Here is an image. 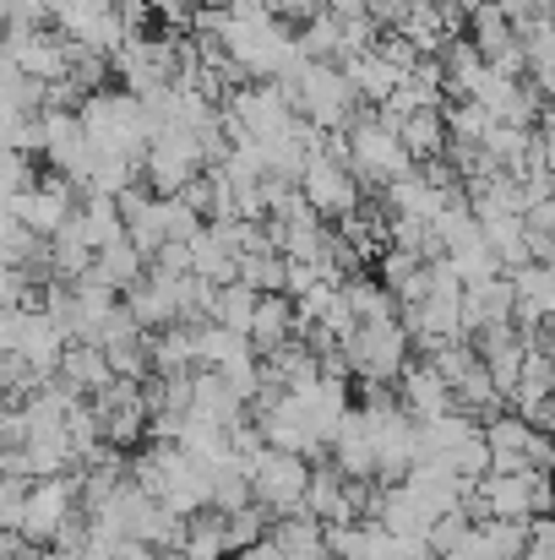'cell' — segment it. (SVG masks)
Masks as SVG:
<instances>
[{
  "label": "cell",
  "mask_w": 555,
  "mask_h": 560,
  "mask_svg": "<svg viewBox=\"0 0 555 560\" xmlns=\"http://www.w3.org/2000/svg\"><path fill=\"white\" fill-rule=\"evenodd\" d=\"M322 11L338 16V22H349V16H366V0H322Z\"/></svg>",
  "instance_id": "836d02e7"
},
{
  "label": "cell",
  "mask_w": 555,
  "mask_h": 560,
  "mask_svg": "<svg viewBox=\"0 0 555 560\" xmlns=\"http://www.w3.org/2000/svg\"><path fill=\"white\" fill-rule=\"evenodd\" d=\"M344 137H349V175H355L366 190H386L392 180L414 175V159L397 148V131L381 126L370 109L355 115V126H349Z\"/></svg>",
  "instance_id": "6da1fadb"
},
{
  "label": "cell",
  "mask_w": 555,
  "mask_h": 560,
  "mask_svg": "<svg viewBox=\"0 0 555 560\" xmlns=\"http://www.w3.org/2000/svg\"><path fill=\"white\" fill-rule=\"evenodd\" d=\"M474 534H479V545H485V556L490 560H518L523 556V534H529V523H496V517H490V523H479Z\"/></svg>",
  "instance_id": "4316f807"
},
{
  "label": "cell",
  "mask_w": 555,
  "mask_h": 560,
  "mask_svg": "<svg viewBox=\"0 0 555 560\" xmlns=\"http://www.w3.org/2000/svg\"><path fill=\"white\" fill-rule=\"evenodd\" d=\"M338 294H344V305H349L355 327H360V322H397V300H392V294H386L370 272H355Z\"/></svg>",
  "instance_id": "d6986e66"
},
{
  "label": "cell",
  "mask_w": 555,
  "mask_h": 560,
  "mask_svg": "<svg viewBox=\"0 0 555 560\" xmlns=\"http://www.w3.org/2000/svg\"><path fill=\"white\" fill-rule=\"evenodd\" d=\"M190 175H201V137L181 126H159L142 148V186L153 196H181Z\"/></svg>",
  "instance_id": "5b68a950"
},
{
  "label": "cell",
  "mask_w": 555,
  "mask_h": 560,
  "mask_svg": "<svg viewBox=\"0 0 555 560\" xmlns=\"http://www.w3.org/2000/svg\"><path fill=\"white\" fill-rule=\"evenodd\" d=\"M218 109H223L251 142H273V137H284V131L294 126V109H289V98H284L278 82H245V88H229Z\"/></svg>",
  "instance_id": "52a82bcc"
},
{
  "label": "cell",
  "mask_w": 555,
  "mask_h": 560,
  "mask_svg": "<svg viewBox=\"0 0 555 560\" xmlns=\"http://www.w3.org/2000/svg\"><path fill=\"white\" fill-rule=\"evenodd\" d=\"M555 392V354H545V349H529L523 354V371H518V386H512V408L518 402H534V397H551Z\"/></svg>",
  "instance_id": "603a6c76"
},
{
  "label": "cell",
  "mask_w": 555,
  "mask_h": 560,
  "mask_svg": "<svg viewBox=\"0 0 555 560\" xmlns=\"http://www.w3.org/2000/svg\"><path fill=\"white\" fill-rule=\"evenodd\" d=\"M181 560H229L223 550V517L218 512H196V517H185L181 528Z\"/></svg>",
  "instance_id": "7402d4cb"
},
{
  "label": "cell",
  "mask_w": 555,
  "mask_h": 560,
  "mask_svg": "<svg viewBox=\"0 0 555 560\" xmlns=\"http://www.w3.org/2000/svg\"><path fill=\"white\" fill-rule=\"evenodd\" d=\"M305 479H311V463H305V457H294V452H273V446H262V452H256V463H251V474H245L251 501H256L273 523L300 517Z\"/></svg>",
  "instance_id": "3957f363"
},
{
  "label": "cell",
  "mask_w": 555,
  "mask_h": 560,
  "mask_svg": "<svg viewBox=\"0 0 555 560\" xmlns=\"http://www.w3.org/2000/svg\"><path fill=\"white\" fill-rule=\"evenodd\" d=\"M148 218H153L159 240H190V234L201 229V218L185 207L181 196H153V201H148Z\"/></svg>",
  "instance_id": "d4e9b609"
},
{
  "label": "cell",
  "mask_w": 555,
  "mask_h": 560,
  "mask_svg": "<svg viewBox=\"0 0 555 560\" xmlns=\"http://www.w3.org/2000/svg\"><path fill=\"white\" fill-rule=\"evenodd\" d=\"M267 5H273V16H278V22H294V27H300V22H311V16L322 11V0H267Z\"/></svg>",
  "instance_id": "4dcf8cb0"
},
{
  "label": "cell",
  "mask_w": 555,
  "mask_h": 560,
  "mask_svg": "<svg viewBox=\"0 0 555 560\" xmlns=\"http://www.w3.org/2000/svg\"><path fill=\"white\" fill-rule=\"evenodd\" d=\"M534 479H540V474H485V479H479L485 512H490L496 523H529V517H534Z\"/></svg>",
  "instance_id": "8fae6325"
},
{
  "label": "cell",
  "mask_w": 555,
  "mask_h": 560,
  "mask_svg": "<svg viewBox=\"0 0 555 560\" xmlns=\"http://www.w3.org/2000/svg\"><path fill=\"white\" fill-rule=\"evenodd\" d=\"M392 131H397V148H403L414 164H430V159H441V148H447L441 109H414V115H403Z\"/></svg>",
  "instance_id": "2e32d148"
},
{
  "label": "cell",
  "mask_w": 555,
  "mask_h": 560,
  "mask_svg": "<svg viewBox=\"0 0 555 560\" xmlns=\"http://www.w3.org/2000/svg\"><path fill=\"white\" fill-rule=\"evenodd\" d=\"M479 441L490 452V474H551V435L529 430L507 408L479 424Z\"/></svg>",
  "instance_id": "277c9868"
},
{
  "label": "cell",
  "mask_w": 555,
  "mask_h": 560,
  "mask_svg": "<svg viewBox=\"0 0 555 560\" xmlns=\"http://www.w3.org/2000/svg\"><path fill=\"white\" fill-rule=\"evenodd\" d=\"M392 386H397V397H392V402H397L414 424H419V419H441V413H452V386L430 371L425 360H408L403 375H397Z\"/></svg>",
  "instance_id": "9c48e42d"
},
{
  "label": "cell",
  "mask_w": 555,
  "mask_h": 560,
  "mask_svg": "<svg viewBox=\"0 0 555 560\" xmlns=\"http://www.w3.org/2000/svg\"><path fill=\"white\" fill-rule=\"evenodd\" d=\"M322 278H316V267L311 261H284V300H300V294H311Z\"/></svg>",
  "instance_id": "f546056e"
},
{
  "label": "cell",
  "mask_w": 555,
  "mask_h": 560,
  "mask_svg": "<svg viewBox=\"0 0 555 560\" xmlns=\"http://www.w3.org/2000/svg\"><path fill=\"white\" fill-rule=\"evenodd\" d=\"M77 474H55V479H33L27 485V501H22V545L33 550H49L55 534L77 517Z\"/></svg>",
  "instance_id": "8992f818"
},
{
  "label": "cell",
  "mask_w": 555,
  "mask_h": 560,
  "mask_svg": "<svg viewBox=\"0 0 555 560\" xmlns=\"http://www.w3.org/2000/svg\"><path fill=\"white\" fill-rule=\"evenodd\" d=\"M267 539H273L278 560H327V550H322V528H316L311 517H284V523L267 528Z\"/></svg>",
  "instance_id": "44dd1931"
},
{
  "label": "cell",
  "mask_w": 555,
  "mask_h": 560,
  "mask_svg": "<svg viewBox=\"0 0 555 560\" xmlns=\"http://www.w3.org/2000/svg\"><path fill=\"white\" fill-rule=\"evenodd\" d=\"M447 468H452V479H463V485H479L485 474H490V452H485V441H479V430L447 457Z\"/></svg>",
  "instance_id": "83f0119b"
},
{
  "label": "cell",
  "mask_w": 555,
  "mask_h": 560,
  "mask_svg": "<svg viewBox=\"0 0 555 560\" xmlns=\"http://www.w3.org/2000/svg\"><path fill=\"white\" fill-rule=\"evenodd\" d=\"M256 300H262V294H251L245 283H223V289L212 294V316H207V322H218V327H229V332H240V338H245Z\"/></svg>",
  "instance_id": "cb8c5ba5"
},
{
  "label": "cell",
  "mask_w": 555,
  "mask_h": 560,
  "mask_svg": "<svg viewBox=\"0 0 555 560\" xmlns=\"http://www.w3.org/2000/svg\"><path fill=\"white\" fill-rule=\"evenodd\" d=\"M441 560H490V556H485V545H479V534L469 528V534H463V539H458V545H452V550H447V556H441Z\"/></svg>",
  "instance_id": "d6a6232c"
},
{
  "label": "cell",
  "mask_w": 555,
  "mask_h": 560,
  "mask_svg": "<svg viewBox=\"0 0 555 560\" xmlns=\"http://www.w3.org/2000/svg\"><path fill=\"white\" fill-rule=\"evenodd\" d=\"M251 354V343L240 338V332H229V327H218V322H201L196 327V371H229L234 360H245Z\"/></svg>",
  "instance_id": "ffe728a7"
},
{
  "label": "cell",
  "mask_w": 555,
  "mask_h": 560,
  "mask_svg": "<svg viewBox=\"0 0 555 560\" xmlns=\"http://www.w3.org/2000/svg\"><path fill=\"white\" fill-rule=\"evenodd\" d=\"M148 267L164 272V278H190V250H185V240H164V245L153 250Z\"/></svg>",
  "instance_id": "f1b7e54d"
},
{
  "label": "cell",
  "mask_w": 555,
  "mask_h": 560,
  "mask_svg": "<svg viewBox=\"0 0 555 560\" xmlns=\"http://www.w3.org/2000/svg\"><path fill=\"white\" fill-rule=\"evenodd\" d=\"M300 517H311L316 528L360 523V517H355V506H349V490H344V479H338L327 463H311V479H305V495H300Z\"/></svg>",
  "instance_id": "30bf717a"
},
{
  "label": "cell",
  "mask_w": 555,
  "mask_h": 560,
  "mask_svg": "<svg viewBox=\"0 0 555 560\" xmlns=\"http://www.w3.org/2000/svg\"><path fill=\"white\" fill-rule=\"evenodd\" d=\"M294 338V305L284 294H262L256 311H251V327H245V343L251 354H273Z\"/></svg>",
  "instance_id": "4fadbf2b"
},
{
  "label": "cell",
  "mask_w": 555,
  "mask_h": 560,
  "mask_svg": "<svg viewBox=\"0 0 555 560\" xmlns=\"http://www.w3.org/2000/svg\"><path fill=\"white\" fill-rule=\"evenodd\" d=\"M338 354H344V365L360 375L366 386H392L403 375V365L414 360V349H408V338H403L397 322H360L338 343Z\"/></svg>",
  "instance_id": "7a4b0ae2"
},
{
  "label": "cell",
  "mask_w": 555,
  "mask_h": 560,
  "mask_svg": "<svg viewBox=\"0 0 555 560\" xmlns=\"http://www.w3.org/2000/svg\"><path fill=\"white\" fill-rule=\"evenodd\" d=\"M148 360L153 375H185L196 371V327H164L148 338Z\"/></svg>",
  "instance_id": "ac0fdd59"
},
{
  "label": "cell",
  "mask_w": 555,
  "mask_h": 560,
  "mask_svg": "<svg viewBox=\"0 0 555 560\" xmlns=\"http://www.w3.org/2000/svg\"><path fill=\"white\" fill-rule=\"evenodd\" d=\"M490 5H496V11H501V16H507V22L518 27V22H529L534 11H545L551 0H490Z\"/></svg>",
  "instance_id": "1f68e13d"
},
{
  "label": "cell",
  "mask_w": 555,
  "mask_h": 560,
  "mask_svg": "<svg viewBox=\"0 0 555 560\" xmlns=\"http://www.w3.org/2000/svg\"><path fill=\"white\" fill-rule=\"evenodd\" d=\"M55 381L71 392V397H99L115 375H109V365H104V354L93 349V343H66L60 349V365H55Z\"/></svg>",
  "instance_id": "7c38bea8"
},
{
  "label": "cell",
  "mask_w": 555,
  "mask_h": 560,
  "mask_svg": "<svg viewBox=\"0 0 555 560\" xmlns=\"http://www.w3.org/2000/svg\"><path fill=\"white\" fill-rule=\"evenodd\" d=\"M267 528H273V517L251 501L245 512H234V517H223V550L234 556V550H245V545H256V539H267Z\"/></svg>",
  "instance_id": "484cf974"
},
{
  "label": "cell",
  "mask_w": 555,
  "mask_h": 560,
  "mask_svg": "<svg viewBox=\"0 0 555 560\" xmlns=\"http://www.w3.org/2000/svg\"><path fill=\"white\" fill-rule=\"evenodd\" d=\"M294 190H300V201L311 207L316 223H338V218H349V212L366 201V186H360L349 170H338V164H327V159H316V153L305 159Z\"/></svg>",
  "instance_id": "ba28073f"
},
{
  "label": "cell",
  "mask_w": 555,
  "mask_h": 560,
  "mask_svg": "<svg viewBox=\"0 0 555 560\" xmlns=\"http://www.w3.org/2000/svg\"><path fill=\"white\" fill-rule=\"evenodd\" d=\"M190 413H201V419H212V424H240L245 419V402L223 386V375L218 371H190Z\"/></svg>",
  "instance_id": "9a60e30c"
},
{
  "label": "cell",
  "mask_w": 555,
  "mask_h": 560,
  "mask_svg": "<svg viewBox=\"0 0 555 560\" xmlns=\"http://www.w3.org/2000/svg\"><path fill=\"white\" fill-rule=\"evenodd\" d=\"M148 272V261L126 245V240H115V245H104V250H93V267L82 272V278H99L104 289H115V294H126L137 278Z\"/></svg>",
  "instance_id": "e0dca14e"
},
{
  "label": "cell",
  "mask_w": 555,
  "mask_h": 560,
  "mask_svg": "<svg viewBox=\"0 0 555 560\" xmlns=\"http://www.w3.org/2000/svg\"><path fill=\"white\" fill-rule=\"evenodd\" d=\"M229 560H278V550H273V539H256V545H245V550H234Z\"/></svg>",
  "instance_id": "e575fe53"
},
{
  "label": "cell",
  "mask_w": 555,
  "mask_h": 560,
  "mask_svg": "<svg viewBox=\"0 0 555 560\" xmlns=\"http://www.w3.org/2000/svg\"><path fill=\"white\" fill-rule=\"evenodd\" d=\"M185 250H190V278H201V283H212V289H223V283H234V250L212 234V223H201L190 240H185Z\"/></svg>",
  "instance_id": "5bb4252c"
}]
</instances>
